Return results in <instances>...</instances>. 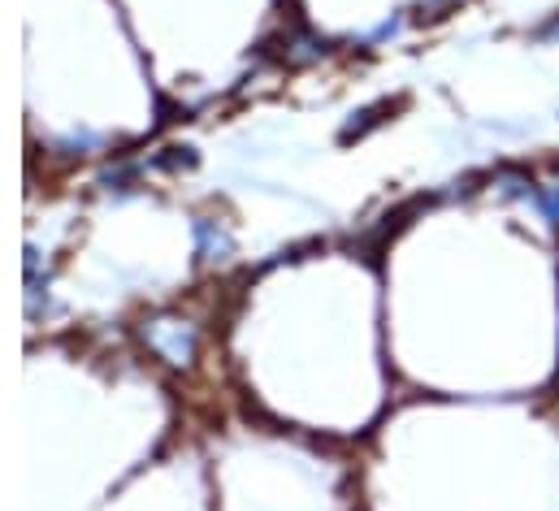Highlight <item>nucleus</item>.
Here are the masks:
<instances>
[{
	"instance_id": "1",
	"label": "nucleus",
	"mask_w": 559,
	"mask_h": 511,
	"mask_svg": "<svg viewBox=\"0 0 559 511\" xmlns=\"http://www.w3.org/2000/svg\"><path fill=\"white\" fill-rule=\"evenodd\" d=\"M143 343L165 360V365H191L195 360V347H200V334L191 321L182 317H152L143 321Z\"/></svg>"
},
{
	"instance_id": "2",
	"label": "nucleus",
	"mask_w": 559,
	"mask_h": 511,
	"mask_svg": "<svg viewBox=\"0 0 559 511\" xmlns=\"http://www.w3.org/2000/svg\"><path fill=\"white\" fill-rule=\"evenodd\" d=\"M191 239H195V255L200 260H230L235 255V235L217 222V217H195L191 222Z\"/></svg>"
},
{
	"instance_id": "3",
	"label": "nucleus",
	"mask_w": 559,
	"mask_h": 511,
	"mask_svg": "<svg viewBox=\"0 0 559 511\" xmlns=\"http://www.w3.org/2000/svg\"><path fill=\"white\" fill-rule=\"evenodd\" d=\"M495 187H499L503 195H512V200H534V191H538L521 169H499V174H495Z\"/></svg>"
},
{
	"instance_id": "4",
	"label": "nucleus",
	"mask_w": 559,
	"mask_h": 511,
	"mask_svg": "<svg viewBox=\"0 0 559 511\" xmlns=\"http://www.w3.org/2000/svg\"><path fill=\"white\" fill-rule=\"evenodd\" d=\"M404 26H408V17H404V13L382 17L373 31H365V35H360V44H365V48H378V44H386V39H400V35H404Z\"/></svg>"
},
{
	"instance_id": "5",
	"label": "nucleus",
	"mask_w": 559,
	"mask_h": 511,
	"mask_svg": "<svg viewBox=\"0 0 559 511\" xmlns=\"http://www.w3.org/2000/svg\"><path fill=\"white\" fill-rule=\"evenodd\" d=\"M530 204L538 209V217H543L547 226H559V187H538Z\"/></svg>"
},
{
	"instance_id": "6",
	"label": "nucleus",
	"mask_w": 559,
	"mask_h": 511,
	"mask_svg": "<svg viewBox=\"0 0 559 511\" xmlns=\"http://www.w3.org/2000/svg\"><path fill=\"white\" fill-rule=\"evenodd\" d=\"M382 109H386V105H373V109H360V114H352V122L343 127V134H338V139H343V143H352L356 134H365V130L378 122V114H382Z\"/></svg>"
},
{
	"instance_id": "7",
	"label": "nucleus",
	"mask_w": 559,
	"mask_h": 511,
	"mask_svg": "<svg viewBox=\"0 0 559 511\" xmlns=\"http://www.w3.org/2000/svg\"><path fill=\"white\" fill-rule=\"evenodd\" d=\"M534 44H559V17L543 22V26L534 31Z\"/></svg>"
},
{
	"instance_id": "8",
	"label": "nucleus",
	"mask_w": 559,
	"mask_h": 511,
	"mask_svg": "<svg viewBox=\"0 0 559 511\" xmlns=\"http://www.w3.org/2000/svg\"><path fill=\"white\" fill-rule=\"evenodd\" d=\"M442 4H460V0H425V9H442Z\"/></svg>"
}]
</instances>
